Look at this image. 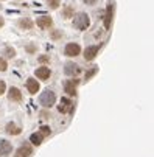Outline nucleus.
I'll return each instance as SVG.
<instances>
[{
  "label": "nucleus",
  "mask_w": 154,
  "mask_h": 157,
  "mask_svg": "<svg viewBox=\"0 0 154 157\" xmlns=\"http://www.w3.org/2000/svg\"><path fill=\"white\" fill-rule=\"evenodd\" d=\"M72 25L78 31H86L90 27V16L87 13H84V11L75 13V16L72 17Z\"/></svg>",
  "instance_id": "obj_1"
},
{
  "label": "nucleus",
  "mask_w": 154,
  "mask_h": 157,
  "mask_svg": "<svg viewBox=\"0 0 154 157\" xmlns=\"http://www.w3.org/2000/svg\"><path fill=\"white\" fill-rule=\"evenodd\" d=\"M39 104L44 107V109H50L56 104V94L53 90H50V89H45L40 97H39Z\"/></svg>",
  "instance_id": "obj_2"
},
{
  "label": "nucleus",
  "mask_w": 154,
  "mask_h": 157,
  "mask_svg": "<svg viewBox=\"0 0 154 157\" xmlns=\"http://www.w3.org/2000/svg\"><path fill=\"white\" fill-rule=\"evenodd\" d=\"M81 52L83 48L78 42H67L64 47V56H67V58H76L81 55Z\"/></svg>",
  "instance_id": "obj_3"
},
{
  "label": "nucleus",
  "mask_w": 154,
  "mask_h": 157,
  "mask_svg": "<svg viewBox=\"0 0 154 157\" xmlns=\"http://www.w3.org/2000/svg\"><path fill=\"white\" fill-rule=\"evenodd\" d=\"M53 24H55L53 19L50 16H47V14H40L34 20V25L37 28H40V30H50V28H53Z\"/></svg>",
  "instance_id": "obj_4"
},
{
  "label": "nucleus",
  "mask_w": 154,
  "mask_h": 157,
  "mask_svg": "<svg viewBox=\"0 0 154 157\" xmlns=\"http://www.w3.org/2000/svg\"><path fill=\"white\" fill-rule=\"evenodd\" d=\"M79 86V79L78 78H72V79H65L64 81V92L67 94L69 97H76V89Z\"/></svg>",
  "instance_id": "obj_5"
},
{
  "label": "nucleus",
  "mask_w": 154,
  "mask_h": 157,
  "mask_svg": "<svg viewBox=\"0 0 154 157\" xmlns=\"http://www.w3.org/2000/svg\"><path fill=\"white\" fill-rule=\"evenodd\" d=\"M81 72H83V69L79 67V64H76V62L69 61V62L64 64V73L67 76H70V78H76L78 75H81Z\"/></svg>",
  "instance_id": "obj_6"
},
{
  "label": "nucleus",
  "mask_w": 154,
  "mask_h": 157,
  "mask_svg": "<svg viewBox=\"0 0 154 157\" xmlns=\"http://www.w3.org/2000/svg\"><path fill=\"white\" fill-rule=\"evenodd\" d=\"M75 110V104L70 98H61L59 104H58V112L59 114H72V112Z\"/></svg>",
  "instance_id": "obj_7"
},
{
  "label": "nucleus",
  "mask_w": 154,
  "mask_h": 157,
  "mask_svg": "<svg viewBox=\"0 0 154 157\" xmlns=\"http://www.w3.org/2000/svg\"><path fill=\"white\" fill-rule=\"evenodd\" d=\"M114 11H115V3L114 2H107L106 5V13H104V28L109 30L112 25V19H114Z\"/></svg>",
  "instance_id": "obj_8"
},
{
  "label": "nucleus",
  "mask_w": 154,
  "mask_h": 157,
  "mask_svg": "<svg viewBox=\"0 0 154 157\" xmlns=\"http://www.w3.org/2000/svg\"><path fill=\"white\" fill-rule=\"evenodd\" d=\"M34 78H37L39 81H48L52 78V69L48 65H40L34 70Z\"/></svg>",
  "instance_id": "obj_9"
},
{
  "label": "nucleus",
  "mask_w": 154,
  "mask_h": 157,
  "mask_svg": "<svg viewBox=\"0 0 154 157\" xmlns=\"http://www.w3.org/2000/svg\"><path fill=\"white\" fill-rule=\"evenodd\" d=\"M98 52H100V45H87L84 48V52H81V53H83L84 61H89L90 62V61H94L97 58Z\"/></svg>",
  "instance_id": "obj_10"
},
{
  "label": "nucleus",
  "mask_w": 154,
  "mask_h": 157,
  "mask_svg": "<svg viewBox=\"0 0 154 157\" xmlns=\"http://www.w3.org/2000/svg\"><path fill=\"white\" fill-rule=\"evenodd\" d=\"M8 100L11 103H22V100H24V95H22L20 89L16 87V86H11L8 89Z\"/></svg>",
  "instance_id": "obj_11"
},
{
  "label": "nucleus",
  "mask_w": 154,
  "mask_h": 157,
  "mask_svg": "<svg viewBox=\"0 0 154 157\" xmlns=\"http://www.w3.org/2000/svg\"><path fill=\"white\" fill-rule=\"evenodd\" d=\"M16 25H17L20 30L28 31V30H33V28H34V20H33L31 17H20V19H17Z\"/></svg>",
  "instance_id": "obj_12"
},
{
  "label": "nucleus",
  "mask_w": 154,
  "mask_h": 157,
  "mask_svg": "<svg viewBox=\"0 0 154 157\" xmlns=\"http://www.w3.org/2000/svg\"><path fill=\"white\" fill-rule=\"evenodd\" d=\"M25 87H27V90L30 95H36L39 90H40V84L36 78H28L27 82H25Z\"/></svg>",
  "instance_id": "obj_13"
},
{
  "label": "nucleus",
  "mask_w": 154,
  "mask_h": 157,
  "mask_svg": "<svg viewBox=\"0 0 154 157\" xmlns=\"http://www.w3.org/2000/svg\"><path fill=\"white\" fill-rule=\"evenodd\" d=\"M31 154H33V148L30 146V143H24L17 148L14 157H30Z\"/></svg>",
  "instance_id": "obj_14"
},
{
  "label": "nucleus",
  "mask_w": 154,
  "mask_h": 157,
  "mask_svg": "<svg viewBox=\"0 0 154 157\" xmlns=\"http://www.w3.org/2000/svg\"><path fill=\"white\" fill-rule=\"evenodd\" d=\"M75 6L73 5H64L62 8H61V17L62 19H65V20H69V19H72L73 16H75Z\"/></svg>",
  "instance_id": "obj_15"
},
{
  "label": "nucleus",
  "mask_w": 154,
  "mask_h": 157,
  "mask_svg": "<svg viewBox=\"0 0 154 157\" xmlns=\"http://www.w3.org/2000/svg\"><path fill=\"white\" fill-rule=\"evenodd\" d=\"M5 131H6V134H10V136H19V134L22 132V128H20L17 123L10 121V123H6Z\"/></svg>",
  "instance_id": "obj_16"
},
{
  "label": "nucleus",
  "mask_w": 154,
  "mask_h": 157,
  "mask_svg": "<svg viewBox=\"0 0 154 157\" xmlns=\"http://www.w3.org/2000/svg\"><path fill=\"white\" fill-rule=\"evenodd\" d=\"M11 151H13V145H11L8 140H5V139H0V155L5 157V155H8Z\"/></svg>",
  "instance_id": "obj_17"
},
{
  "label": "nucleus",
  "mask_w": 154,
  "mask_h": 157,
  "mask_svg": "<svg viewBox=\"0 0 154 157\" xmlns=\"http://www.w3.org/2000/svg\"><path fill=\"white\" fill-rule=\"evenodd\" d=\"M2 58H5V59H14L16 58V48L14 47H11V45H6V47H3V50H2Z\"/></svg>",
  "instance_id": "obj_18"
},
{
  "label": "nucleus",
  "mask_w": 154,
  "mask_h": 157,
  "mask_svg": "<svg viewBox=\"0 0 154 157\" xmlns=\"http://www.w3.org/2000/svg\"><path fill=\"white\" fill-rule=\"evenodd\" d=\"M48 36H50V39H52V40H59V39H62V37H64V31H62V30H59V28H50Z\"/></svg>",
  "instance_id": "obj_19"
},
{
  "label": "nucleus",
  "mask_w": 154,
  "mask_h": 157,
  "mask_svg": "<svg viewBox=\"0 0 154 157\" xmlns=\"http://www.w3.org/2000/svg\"><path fill=\"white\" fill-rule=\"evenodd\" d=\"M97 73H98V67H97V65H92L90 69L86 72V75H84V79H86V81H90V79H92V78H94Z\"/></svg>",
  "instance_id": "obj_20"
},
{
  "label": "nucleus",
  "mask_w": 154,
  "mask_h": 157,
  "mask_svg": "<svg viewBox=\"0 0 154 157\" xmlns=\"http://www.w3.org/2000/svg\"><path fill=\"white\" fill-rule=\"evenodd\" d=\"M44 2H45V5L53 11L59 10V6H61V0H44Z\"/></svg>",
  "instance_id": "obj_21"
},
{
  "label": "nucleus",
  "mask_w": 154,
  "mask_h": 157,
  "mask_svg": "<svg viewBox=\"0 0 154 157\" xmlns=\"http://www.w3.org/2000/svg\"><path fill=\"white\" fill-rule=\"evenodd\" d=\"M42 140H44V137L40 136L39 132H34V134H31V137H30V142H31L33 145H36V146H39V145L42 143Z\"/></svg>",
  "instance_id": "obj_22"
},
{
  "label": "nucleus",
  "mask_w": 154,
  "mask_h": 157,
  "mask_svg": "<svg viewBox=\"0 0 154 157\" xmlns=\"http://www.w3.org/2000/svg\"><path fill=\"white\" fill-rule=\"evenodd\" d=\"M50 61H52L50 55H39V56H37V62H39L40 65H48Z\"/></svg>",
  "instance_id": "obj_23"
},
{
  "label": "nucleus",
  "mask_w": 154,
  "mask_h": 157,
  "mask_svg": "<svg viewBox=\"0 0 154 157\" xmlns=\"http://www.w3.org/2000/svg\"><path fill=\"white\" fill-rule=\"evenodd\" d=\"M25 52L28 55H34L37 52V45H36L34 42H30V44H27V45H25Z\"/></svg>",
  "instance_id": "obj_24"
},
{
  "label": "nucleus",
  "mask_w": 154,
  "mask_h": 157,
  "mask_svg": "<svg viewBox=\"0 0 154 157\" xmlns=\"http://www.w3.org/2000/svg\"><path fill=\"white\" fill-rule=\"evenodd\" d=\"M39 134H40L42 137H48L50 134H52V128H50V126H40Z\"/></svg>",
  "instance_id": "obj_25"
},
{
  "label": "nucleus",
  "mask_w": 154,
  "mask_h": 157,
  "mask_svg": "<svg viewBox=\"0 0 154 157\" xmlns=\"http://www.w3.org/2000/svg\"><path fill=\"white\" fill-rule=\"evenodd\" d=\"M6 69H8V62H6V59L0 56V72H6Z\"/></svg>",
  "instance_id": "obj_26"
},
{
  "label": "nucleus",
  "mask_w": 154,
  "mask_h": 157,
  "mask_svg": "<svg viewBox=\"0 0 154 157\" xmlns=\"http://www.w3.org/2000/svg\"><path fill=\"white\" fill-rule=\"evenodd\" d=\"M39 115H40V118H42V120H48V118L52 117V115H50V112H48V109H44Z\"/></svg>",
  "instance_id": "obj_27"
},
{
  "label": "nucleus",
  "mask_w": 154,
  "mask_h": 157,
  "mask_svg": "<svg viewBox=\"0 0 154 157\" xmlns=\"http://www.w3.org/2000/svg\"><path fill=\"white\" fill-rule=\"evenodd\" d=\"M98 2H100V0H81L83 5H89V6H94V5H97Z\"/></svg>",
  "instance_id": "obj_28"
},
{
  "label": "nucleus",
  "mask_w": 154,
  "mask_h": 157,
  "mask_svg": "<svg viewBox=\"0 0 154 157\" xmlns=\"http://www.w3.org/2000/svg\"><path fill=\"white\" fill-rule=\"evenodd\" d=\"M5 92H6V84H5L3 79H0V97H2Z\"/></svg>",
  "instance_id": "obj_29"
},
{
  "label": "nucleus",
  "mask_w": 154,
  "mask_h": 157,
  "mask_svg": "<svg viewBox=\"0 0 154 157\" xmlns=\"http://www.w3.org/2000/svg\"><path fill=\"white\" fill-rule=\"evenodd\" d=\"M5 27V17L3 16H0V30H2Z\"/></svg>",
  "instance_id": "obj_30"
},
{
  "label": "nucleus",
  "mask_w": 154,
  "mask_h": 157,
  "mask_svg": "<svg viewBox=\"0 0 154 157\" xmlns=\"http://www.w3.org/2000/svg\"><path fill=\"white\" fill-rule=\"evenodd\" d=\"M14 2H20V0H14Z\"/></svg>",
  "instance_id": "obj_31"
},
{
  "label": "nucleus",
  "mask_w": 154,
  "mask_h": 157,
  "mask_svg": "<svg viewBox=\"0 0 154 157\" xmlns=\"http://www.w3.org/2000/svg\"><path fill=\"white\" fill-rule=\"evenodd\" d=\"M0 2H5V0H0Z\"/></svg>",
  "instance_id": "obj_32"
}]
</instances>
